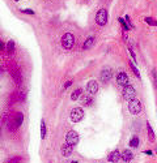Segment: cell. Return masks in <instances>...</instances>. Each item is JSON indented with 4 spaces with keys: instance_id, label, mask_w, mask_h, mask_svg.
Here are the masks:
<instances>
[{
    "instance_id": "obj_24",
    "label": "cell",
    "mask_w": 157,
    "mask_h": 163,
    "mask_svg": "<svg viewBox=\"0 0 157 163\" xmlns=\"http://www.w3.org/2000/svg\"><path fill=\"white\" fill-rule=\"evenodd\" d=\"M13 77H14V82H17V85L21 84V77H20V73H18V70H16L13 73Z\"/></svg>"
},
{
    "instance_id": "obj_22",
    "label": "cell",
    "mask_w": 157,
    "mask_h": 163,
    "mask_svg": "<svg viewBox=\"0 0 157 163\" xmlns=\"http://www.w3.org/2000/svg\"><path fill=\"white\" fill-rule=\"evenodd\" d=\"M118 21H119V24L123 26V30H124V31H127V30L130 29V28H128V25H127V22H126V21L123 20L122 17H119V18H118Z\"/></svg>"
},
{
    "instance_id": "obj_16",
    "label": "cell",
    "mask_w": 157,
    "mask_h": 163,
    "mask_svg": "<svg viewBox=\"0 0 157 163\" xmlns=\"http://www.w3.org/2000/svg\"><path fill=\"white\" fill-rule=\"evenodd\" d=\"M83 95V89H76V90H73V93L71 94V99L72 101H77V99L80 98V97Z\"/></svg>"
},
{
    "instance_id": "obj_18",
    "label": "cell",
    "mask_w": 157,
    "mask_h": 163,
    "mask_svg": "<svg viewBox=\"0 0 157 163\" xmlns=\"http://www.w3.org/2000/svg\"><path fill=\"white\" fill-rule=\"evenodd\" d=\"M14 47H16V45H14V41H9L8 43H7L5 48H7V52L8 53H13L14 52Z\"/></svg>"
},
{
    "instance_id": "obj_3",
    "label": "cell",
    "mask_w": 157,
    "mask_h": 163,
    "mask_svg": "<svg viewBox=\"0 0 157 163\" xmlns=\"http://www.w3.org/2000/svg\"><path fill=\"white\" fill-rule=\"evenodd\" d=\"M96 22L100 26H105L107 24V11L105 8H101L96 13Z\"/></svg>"
},
{
    "instance_id": "obj_10",
    "label": "cell",
    "mask_w": 157,
    "mask_h": 163,
    "mask_svg": "<svg viewBox=\"0 0 157 163\" xmlns=\"http://www.w3.org/2000/svg\"><path fill=\"white\" fill-rule=\"evenodd\" d=\"M119 159H120V152L119 150H113V152L107 155V160L110 163H117Z\"/></svg>"
},
{
    "instance_id": "obj_26",
    "label": "cell",
    "mask_w": 157,
    "mask_h": 163,
    "mask_svg": "<svg viewBox=\"0 0 157 163\" xmlns=\"http://www.w3.org/2000/svg\"><path fill=\"white\" fill-rule=\"evenodd\" d=\"M21 12L25 14H30V16H33L34 14V11H31V9H21Z\"/></svg>"
},
{
    "instance_id": "obj_19",
    "label": "cell",
    "mask_w": 157,
    "mask_h": 163,
    "mask_svg": "<svg viewBox=\"0 0 157 163\" xmlns=\"http://www.w3.org/2000/svg\"><path fill=\"white\" fill-rule=\"evenodd\" d=\"M130 67H131V69H132V72L135 73V76L137 77V78H140V73H139V69H137V67L135 65V63L134 62H130Z\"/></svg>"
},
{
    "instance_id": "obj_23",
    "label": "cell",
    "mask_w": 157,
    "mask_h": 163,
    "mask_svg": "<svg viewBox=\"0 0 157 163\" xmlns=\"http://www.w3.org/2000/svg\"><path fill=\"white\" fill-rule=\"evenodd\" d=\"M152 78H153L154 89H157V72H156V69H152Z\"/></svg>"
},
{
    "instance_id": "obj_17",
    "label": "cell",
    "mask_w": 157,
    "mask_h": 163,
    "mask_svg": "<svg viewBox=\"0 0 157 163\" xmlns=\"http://www.w3.org/2000/svg\"><path fill=\"white\" fill-rule=\"evenodd\" d=\"M46 133H47L46 123H45V120H41V138H42V140L46 138Z\"/></svg>"
},
{
    "instance_id": "obj_27",
    "label": "cell",
    "mask_w": 157,
    "mask_h": 163,
    "mask_svg": "<svg viewBox=\"0 0 157 163\" xmlns=\"http://www.w3.org/2000/svg\"><path fill=\"white\" fill-rule=\"evenodd\" d=\"M128 51H130V53H131V56H132V59H134V60H132V62H136V56H135V52H134V50H132V48L131 47H130L128 48Z\"/></svg>"
},
{
    "instance_id": "obj_8",
    "label": "cell",
    "mask_w": 157,
    "mask_h": 163,
    "mask_svg": "<svg viewBox=\"0 0 157 163\" xmlns=\"http://www.w3.org/2000/svg\"><path fill=\"white\" fill-rule=\"evenodd\" d=\"M117 82L118 85H120V86H127V85H130V80H128V76L124 73V72H119V73L117 74Z\"/></svg>"
},
{
    "instance_id": "obj_13",
    "label": "cell",
    "mask_w": 157,
    "mask_h": 163,
    "mask_svg": "<svg viewBox=\"0 0 157 163\" xmlns=\"http://www.w3.org/2000/svg\"><path fill=\"white\" fill-rule=\"evenodd\" d=\"M73 147L72 145H68V143H64L62 146V154L64 155V157H69V155L72 154V152H73Z\"/></svg>"
},
{
    "instance_id": "obj_1",
    "label": "cell",
    "mask_w": 157,
    "mask_h": 163,
    "mask_svg": "<svg viewBox=\"0 0 157 163\" xmlns=\"http://www.w3.org/2000/svg\"><path fill=\"white\" fill-rule=\"evenodd\" d=\"M75 45V37L72 33H66L62 37V46L64 50H71Z\"/></svg>"
},
{
    "instance_id": "obj_32",
    "label": "cell",
    "mask_w": 157,
    "mask_h": 163,
    "mask_svg": "<svg viewBox=\"0 0 157 163\" xmlns=\"http://www.w3.org/2000/svg\"><path fill=\"white\" fill-rule=\"evenodd\" d=\"M3 72H4V69H3V68H1V67H0V74L3 73Z\"/></svg>"
},
{
    "instance_id": "obj_20",
    "label": "cell",
    "mask_w": 157,
    "mask_h": 163,
    "mask_svg": "<svg viewBox=\"0 0 157 163\" xmlns=\"http://www.w3.org/2000/svg\"><path fill=\"white\" fill-rule=\"evenodd\" d=\"M147 129H148L149 138H151V140H154V138H156V136H154V132H153V129H152V125L149 123H147Z\"/></svg>"
},
{
    "instance_id": "obj_6",
    "label": "cell",
    "mask_w": 157,
    "mask_h": 163,
    "mask_svg": "<svg viewBox=\"0 0 157 163\" xmlns=\"http://www.w3.org/2000/svg\"><path fill=\"white\" fill-rule=\"evenodd\" d=\"M135 97H136V91H135L134 86L132 85H127V86L123 87V98L126 99V101H132V99H135Z\"/></svg>"
},
{
    "instance_id": "obj_4",
    "label": "cell",
    "mask_w": 157,
    "mask_h": 163,
    "mask_svg": "<svg viewBox=\"0 0 157 163\" xmlns=\"http://www.w3.org/2000/svg\"><path fill=\"white\" fill-rule=\"evenodd\" d=\"M128 112L131 115H139L141 112V103H140L139 99H132L128 102Z\"/></svg>"
},
{
    "instance_id": "obj_25",
    "label": "cell",
    "mask_w": 157,
    "mask_h": 163,
    "mask_svg": "<svg viewBox=\"0 0 157 163\" xmlns=\"http://www.w3.org/2000/svg\"><path fill=\"white\" fill-rule=\"evenodd\" d=\"M145 22L149 24V25H152V26H157V21L153 20V18H151V17H145Z\"/></svg>"
},
{
    "instance_id": "obj_28",
    "label": "cell",
    "mask_w": 157,
    "mask_h": 163,
    "mask_svg": "<svg viewBox=\"0 0 157 163\" xmlns=\"http://www.w3.org/2000/svg\"><path fill=\"white\" fill-rule=\"evenodd\" d=\"M72 85V80H68V81L66 82V84H64V89H68L69 86H71Z\"/></svg>"
},
{
    "instance_id": "obj_33",
    "label": "cell",
    "mask_w": 157,
    "mask_h": 163,
    "mask_svg": "<svg viewBox=\"0 0 157 163\" xmlns=\"http://www.w3.org/2000/svg\"><path fill=\"white\" fill-rule=\"evenodd\" d=\"M71 163H77V162H76V160H72V162H71Z\"/></svg>"
},
{
    "instance_id": "obj_9",
    "label": "cell",
    "mask_w": 157,
    "mask_h": 163,
    "mask_svg": "<svg viewBox=\"0 0 157 163\" xmlns=\"http://www.w3.org/2000/svg\"><path fill=\"white\" fill-rule=\"evenodd\" d=\"M22 121H24V115L21 112H17L13 119V123H12V125H11V131H16L18 126L22 124Z\"/></svg>"
},
{
    "instance_id": "obj_14",
    "label": "cell",
    "mask_w": 157,
    "mask_h": 163,
    "mask_svg": "<svg viewBox=\"0 0 157 163\" xmlns=\"http://www.w3.org/2000/svg\"><path fill=\"white\" fill-rule=\"evenodd\" d=\"M81 98V104H83V106H92V103H93V98H92L90 95H81L80 97Z\"/></svg>"
},
{
    "instance_id": "obj_31",
    "label": "cell",
    "mask_w": 157,
    "mask_h": 163,
    "mask_svg": "<svg viewBox=\"0 0 157 163\" xmlns=\"http://www.w3.org/2000/svg\"><path fill=\"white\" fill-rule=\"evenodd\" d=\"M127 38H128V37H127V34H126V31H124V33H123V39L127 41Z\"/></svg>"
},
{
    "instance_id": "obj_30",
    "label": "cell",
    "mask_w": 157,
    "mask_h": 163,
    "mask_svg": "<svg viewBox=\"0 0 157 163\" xmlns=\"http://www.w3.org/2000/svg\"><path fill=\"white\" fill-rule=\"evenodd\" d=\"M3 48H5V45H4V43L0 41V50H3Z\"/></svg>"
},
{
    "instance_id": "obj_35",
    "label": "cell",
    "mask_w": 157,
    "mask_h": 163,
    "mask_svg": "<svg viewBox=\"0 0 157 163\" xmlns=\"http://www.w3.org/2000/svg\"><path fill=\"white\" fill-rule=\"evenodd\" d=\"M13 1H18V0H13Z\"/></svg>"
},
{
    "instance_id": "obj_11",
    "label": "cell",
    "mask_w": 157,
    "mask_h": 163,
    "mask_svg": "<svg viewBox=\"0 0 157 163\" xmlns=\"http://www.w3.org/2000/svg\"><path fill=\"white\" fill-rule=\"evenodd\" d=\"M120 158H122L123 162H130L134 158V154H132V152L130 149H126L120 153Z\"/></svg>"
},
{
    "instance_id": "obj_5",
    "label": "cell",
    "mask_w": 157,
    "mask_h": 163,
    "mask_svg": "<svg viewBox=\"0 0 157 163\" xmlns=\"http://www.w3.org/2000/svg\"><path fill=\"white\" fill-rule=\"evenodd\" d=\"M79 135H77L76 131H68L66 135V143H68V145H72V146H75V145H77L79 143Z\"/></svg>"
},
{
    "instance_id": "obj_34",
    "label": "cell",
    "mask_w": 157,
    "mask_h": 163,
    "mask_svg": "<svg viewBox=\"0 0 157 163\" xmlns=\"http://www.w3.org/2000/svg\"><path fill=\"white\" fill-rule=\"evenodd\" d=\"M7 163H12V162H11V160H9V162H7Z\"/></svg>"
},
{
    "instance_id": "obj_2",
    "label": "cell",
    "mask_w": 157,
    "mask_h": 163,
    "mask_svg": "<svg viewBox=\"0 0 157 163\" xmlns=\"http://www.w3.org/2000/svg\"><path fill=\"white\" fill-rule=\"evenodd\" d=\"M69 118H71L72 123H80V121L84 119V110H83V107H73V108H72V111H71V115H69Z\"/></svg>"
},
{
    "instance_id": "obj_15",
    "label": "cell",
    "mask_w": 157,
    "mask_h": 163,
    "mask_svg": "<svg viewBox=\"0 0 157 163\" xmlns=\"http://www.w3.org/2000/svg\"><path fill=\"white\" fill-rule=\"evenodd\" d=\"M94 45V37H89L85 39V42H84L83 45V48L84 50H89V48H92Z\"/></svg>"
},
{
    "instance_id": "obj_29",
    "label": "cell",
    "mask_w": 157,
    "mask_h": 163,
    "mask_svg": "<svg viewBox=\"0 0 157 163\" xmlns=\"http://www.w3.org/2000/svg\"><path fill=\"white\" fill-rule=\"evenodd\" d=\"M144 154H147V155H153V152H152V150H145V152H144Z\"/></svg>"
},
{
    "instance_id": "obj_21",
    "label": "cell",
    "mask_w": 157,
    "mask_h": 163,
    "mask_svg": "<svg viewBox=\"0 0 157 163\" xmlns=\"http://www.w3.org/2000/svg\"><path fill=\"white\" fill-rule=\"evenodd\" d=\"M130 146L131 147H137L139 146V138H137L136 136H134V137L131 138V141H130Z\"/></svg>"
},
{
    "instance_id": "obj_7",
    "label": "cell",
    "mask_w": 157,
    "mask_h": 163,
    "mask_svg": "<svg viewBox=\"0 0 157 163\" xmlns=\"http://www.w3.org/2000/svg\"><path fill=\"white\" fill-rule=\"evenodd\" d=\"M86 91H88V94H90V95L97 94V91H98V82L96 81V80L89 81L88 84H86Z\"/></svg>"
},
{
    "instance_id": "obj_12",
    "label": "cell",
    "mask_w": 157,
    "mask_h": 163,
    "mask_svg": "<svg viewBox=\"0 0 157 163\" xmlns=\"http://www.w3.org/2000/svg\"><path fill=\"white\" fill-rule=\"evenodd\" d=\"M100 77H101V80H102V82L110 81V78H111V70H110V69H103V70H101Z\"/></svg>"
}]
</instances>
